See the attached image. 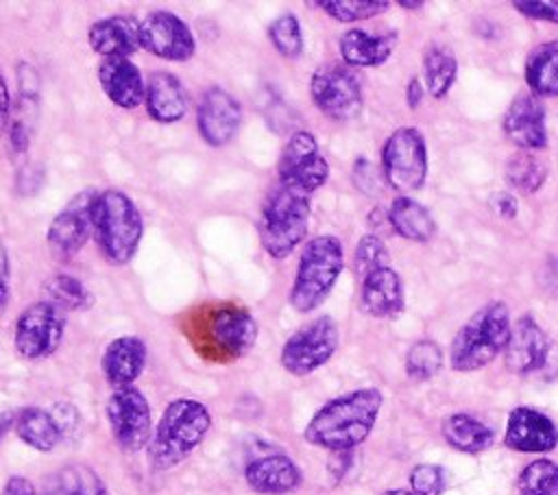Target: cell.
<instances>
[{
	"instance_id": "18",
	"label": "cell",
	"mask_w": 558,
	"mask_h": 495,
	"mask_svg": "<svg viewBox=\"0 0 558 495\" xmlns=\"http://www.w3.org/2000/svg\"><path fill=\"white\" fill-rule=\"evenodd\" d=\"M549 353V340L543 327L530 316L517 318L510 327V336L504 349V364L514 375H527L538 371Z\"/></svg>"
},
{
	"instance_id": "34",
	"label": "cell",
	"mask_w": 558,
	"mask_h": 495,
	"mask_svg": "<svg viewBox=\"0 0 558 495\" xmlns=\"http://www.w3.org/2000/svg\"><path fill=\"white\" fill-rule=\"evenodd\" d=\"M44 290L48 301L59 305L61 310H89L94 305V294L87 290V286L65 273H57L44 281Z\"/></svg>"
},
{
	"instance_id": "44",
	"label": "cell",
	"mask_w": 558,
	"mask_h": 495,
	"mask_svg": "<svg viewBox=\"0 0 558 495\" xmlns=\"http://www.w3.org/2000/svg\"><path fill=\"white\" fill-rule=\"evenodd\" d=\"M0 495H37V488L35 484L24 478V475H11L4 486H2V493Z\"/></svg>"
},
{
	"instance_id": "5",
	"label": "cell",
	"mask_w": 558,
	"mask_h": 495,
	"mask_svg": "<svg viewBox=\"0 0 558 495\" xmlns=\"http://www.w3.org/2000/svg\"><path fill=\"white\" fill-rule=\"evenodd\" d=\"M508 305L490 301L482 305L453 336L449 349L451 369L471 373L490 364L504 349L510 336Z\"/></svg>"
},
{
	"instance_id": "29",
	"label": "cell",
	"mask_w": 558,
	"mask_h": 495,
	"mask_svg": "<svg viewBox=\"0 0 558 495\" xmlns=\"http://www.w3.org/2000/svg\"><path fill=\"white\" fill-rule=\"evenodd\" d=\"M388 220L401 238L412 242H427L436 233V222L432 214L421 203H416L405 194L392 201L388 209Z\"/></svg>"
},
{
	"instance_id": "36",
	"label": "cell",
	"mask_w": 558,
	"mask_h": 495,
	"mask_svg": "<svg viewBox=\"0 0 558 495\" xmlns=\"http://www.w3.org/2000/svg\"><path fill=\"white\" fill-rule=\"evenodd\" d=\"M519 495H558V464L547 458L530 462L517 480Z\"/></svg>"
},
{
	"instance_id": "6",
	"label": "cell",
	"mask_w": 558,
	"mask_h": 495,
	"mask_svg": "<svg viewBox=\"0 0 558 495\" xmlns=\"http://www.w3.org/2000/svg\"><path fill=\"white\" fill-rule=\"evenodd\" d=\"M310 196L277 185L262 205L257 233L270 259H286L305 240L310 227Z\"/></svg>"
},
{
	"instance_id": "37",
	"label": "cell",
	"mask_w": 558,
	"mask_h": 495,
	"mask_svg": "<svg viewBox=\"0 0 558 495\" xmlns=\"http://www.w3.org/2000/svg\"><path fill=\"white\" fill-rule=\"evenodd\" d=\"M442 369V349L429 340H416L405 355V373L414 382L432 379Z\"/></svg>"
},
{
	"instance_id": "11",
	"label": "cell",
	"mask_w": 558,
	"mask_h": 495,
	"mask_svg": "<svg viewBox=\"0 0 558 495\" xmlns=\"http://www.w3.org/2000/svg\"><path fill=\"white\" fill-rule=\"evenodd\" d=\"M329 179V164L310 131H294L277 159V185L312 196Z\"/></svg>"
},
{
	"instance_id": "27",
	"label": "cell",
	"mask_w": 558,
	"mask_h": 495,
	"mask_svg": "<svg viewBox=\"0 0 558 495\" xmlns=\"http://www.w3.org/2000/svg\"><path fill=\"white\" fill-rule=\"evenodd\" d=\"M13 432L17 438L35 451L48 454L63 440V427L59 425L52 410L39 406H26L15 412Z\"/></svg>"
},
{
	"instance_id": "15",
	"label": "cell",
	"mask_w": 558,
	"mask_h": 495,
	"mask_svg": "<svg viewBox=\"0 0 558 495\" xmlns=\"http://www.w3.org/2000/svg\"><path fill=\"white\" fill-rule=\"evenodd\" d=\"M140 48L163 61H190L196 52V39L183 17L155 9L140 20Z\"/></svg>"
},
{
	"instance_id": "3",
	"label": "cell",
	"mask_w": 558,
	"mask_h": 495,
	"mask_svg": "<svg viewBox=\"0 0 558 495\" xmlns=\"http://www.w3.org/2000/svg\"><path fill=\"white\" fill-rule=\"evenodd\" d=\"M344 268V249L340 238L323 233L310 238L299 255L296 273L290 286V305L301 312H314L331 294Z\"/></svg>"
},
{
	"instance_id": "7",
	"label": "cell",
	"mask_w": 558,
	"mask_h": 495,
	"mask_svg": "<svg viewBox=\"0 0 558 495\" xmlns=\"http://www.w3.org/2000/svg\"><path fill=\"white\" fill-rule=\"evenodd\" d=\"M257 334V321L246 307L216 305L201 318V351L211 360H238L255 347Z\"/></svg>"
},
{
	"instance_id": "22",
	"label": "cell",
	"mask_w": 558,
	"mask_h": 495,
	"mask_svg": "<svg viewBox=\"0 0 558 495\" xmlns=\"http://www.w3.org/2000/svg\"><path fill=\"white\" fill-rule=\"evenodd\" d=\"M144 107L150 120L159 124H174L183 120L190 109L187 89L177 74L168 70H155L146 79Z\"/></svg>"
},
{
	"instance_id": "52",
	"label": "cell",
	"mask_w": 558,
	"mask_h": 495,
	"mask_svg": "<svg viewBox=\"0 0 558 495\" xmlns=\"http://www.w3.org/2000/svg\"><path fill=\"white\" fill-rule=\"evenodd\" d=\"M7 124H9V116H7V113H2V111H0V133H2V131H4V129H7Z\"/></svg>"
},
{
	"instance_id": "14",
	"label": "cell",
	"mask_w": 558,
	"mask_h": 495,
	"mask_svg": "<svg viewBox=\"0 0 558 495\" xmlns=\"http://www.w3.org/2000/svg\"><path fill=\"white\" fill-rule=\"evenodd\" d=\"M98 192L87 188L76 192L50 220L46 242L57 259H72L94 238V203Z\"/></svg>"
},
{
	"instance_id": "19",
	"label": "cell",
	"mask_w": 558,
	"mask_h": 495,
	"mask_svg": "<svg viewBox=\"0 0 558 495\" xmlns=\"http://www.w3.org/2000/svg\"><path fill=\"white\" fill-rule=\"evenodd\" d=\"M244 480L257 495H288L303 482V471L283 451L257 456L246 462Z\"/></svg>"
},
{
	"instance_id": "9",
	"label": "cell",
	"mask_w": 558,
	"mask_h": 495,
	"mask_svg": "<svg viewBox=\"0 0 558 495\" xmlns=\"http://www.w3.org/2000/svg\"><path fill=\"white\" fill-rule=\"evenodd\" d=\"M340 345V331L331 316L323 314L290 334L281 347L279 362L294 375L305 377L325 366Z\"/></svg>"
},
{
	"instance_id": "50",
	"label": "cell",
	"mask_w": 558,
	"mask_h": 495,
	"mask_svg": "<svg viewBox=\"0 0 558 495\" xmlns=\"http://www.w3.org/2000/svg\"><path fill=\"white\" fill-rule=\"evenodd\" d=\"M381 495H418L414 491H405V488H390V491H384Z\"/></svg>"
},
{
	"instance_id": "48",
	"label": "cell",
	"mask_w": 558,
	"mask_h": 495,
	"mask_svg": "<svg viewBox=\"0 0 558 495\" xmlns=\"http://www.w3.org/2000/svg\"><path fill=\"white\" fill-rule=\"evenodd\" d=\"M11 92H9V85H7V79H4V74H2V70H0V111L2 113H11Z\"/></svg>"
},
{
	"instance_id": "20",
	"label": "cell",
	"mask_w": 558,
	"mask_h": 495,
	"mask_svg": "<svg viewBox=\"0 0 558 495\" xmlns=\"http://www.w3.org/2000/svg\"><path fill=\"white\" fill-rule=\"evenodd\" d=\"M98 83L102 94L120 109L144 105L146 79L129 57H107L98 63Z\"/></svg>"
},
{
	"instance_id": "10",
	"label": "cell",
	"mask_w": 558,
	"mask_h": 495,
	"mask_svg": "<svg viewBox=\"0 0 558 495\" xmlns=\"http://www.w3.org/2000/svg\"><path fill=\"white\" fill-rule=\"evenodd\" d=\"M105 416L109 432L122 451L137 454L148 447L155 430L150 403L135 384L111 390L105 403Z\"/></svg>"
},
{
	"instance_id": "16",
	"label": "cell",
	"mask_w": 558,
	"mask_h": 495,
	"mask_svg": "<svg viewBox=\"0 0 558 495\" xmlns=\"http://www.w3.org/2000/svg\"><path fill=\"white\" fill-rule=\"evenodd\" d=\"M240 124H242L240 100L218 85L207 87L196 109V126L203 142L211 148H222L238 135Z\"/></svg>"
},
{
	"instance_id": "43",
	"label": "cell",
	"mask_w": 558,
	"mask_h": 495,
	"mask_svg": "<svg viewBox=\"0 0 558 495\" xmlns=\"http://www.w3.org/2000/svg\"><path fill=\"white\" fill-rule=\"evenodd\" d=\"M9 144L13 148V153H26L28 144H31V129L24 120L15 118L9 124Z\"/></svg>"
},
{
	"instance_id": "23",
	"label": "cell",
	"mask_w": 558,
	"mask_h": 495,
	"mask_svg": "<svg viewBox=\"0 0 558 495\" xmlns=\"http://www.w3.org/2000/svg\"><path fill=\"white\" fill-rule=\"evenodd\" d=\"M146 360L148 349L140 336H118L105 347L100 369L109 386L124 388L135 384L146 369Z\"/></svg>"
},
{
	"instance_id": "39",
	"label": "cell",
	"mask_w": 558,
	"mask_h": 495,
	"mask_svg": "<svg viewBox=\"0 0 558 495\" xmlns=\"http://www.w3.org/2000/svg\"><path fill=\"white\" fill-rule=\"evenodd\" d=\"M353 264H355V273L360 275V279H364L368 273H373L377 268L390 266L386 244L373 233L362 236L355 246V253H353Z\"/></svg>"
},
{
	"instance_id": "17",
	"label": "cell",
	"mask_w": 558,
	"mask_h": 495,
	"mask_svg": "<svg viewBox=\"0 0 558 495\" xmlns=\"http://www.w3.org/2000/svg\"><path fill=\"white\" fill-rule=\"evenodd\" d=\"M504 445L523 454H545L558 445V427L547 414L517 406L508 414Z\"/></svg>"
},
{
	"instance_id": "21",
	"label": "cell",
	"mask_w": 558,
	"mask_h": 495,
	"mask_svg": "<svg viewBox=\"0 0 558 495\" xmlns=\"http://www.w3.org/2000/svg\"><path fill=\"white\" fill-rule=\"evenodd\" d=\"M506 137L521 150H543L547 146L545 107L532 94H519L504 116Z\"/></svg>"
},
{
	"instance_id": "32",
	"label": "cell",
	"mask_w": 558,
	"mask_h": 495,
	"mask_svg": "<svg viewBox=\"0 0 558 495\" xmlns=\"http://www.w3.org/2000/svg\"><path fill=\"white\" fill-rule=\"evenodd\" d=\"M456 72H458L456 57L447 48L429 46L425 50V57H423V79H425L427 92L434 98L447 96V92L451 89V85L456 81Z\"/></svg>"
},
{
	"instance_id": "31",
	"label": "cell",
	"mask_w": 558,
	"mask_h": 495,
	"mask_svg": "<svg viewBox=\"0 0 558 495\" xmlns=\"http://www.w3.org/2000/svg\"><path fill=\"white\" fill-rule=\"evenodd\" d=\"M525 81L536 98L558 96V41L541 44L527 57Z\"/></svg>"
},
{
	"instance_id": "38",
	"label": "cell",
	"mask_w": 558,
	"mask_h": 495,
	"mask_svg": "<svg viewBox=\"0 0 558 495\" xmlns=\"http://www.w3.org/2000/svg\"><path fill=\"white\" fill-rule=\"evenodd\" d=\"M312 4L323 9L336 22H344V24L375 17L390 7V2L386 0H320Z\"/></svg>"
},
{
	"instance_id": "45",
	"label": "cell",
	"mask_w": 558,
	"mask_h": 495,
	"mask_svg": "<svg viewBox=\"0 0 558 495\" xmlns=\"http://www.w3.org/2000/svg\"><path fill=\"white\" fill-rule=\"evenodd\" d=\"M493 207H495V212H497L501 218H506V220H510V218L517 216V198H514L512 194H508V192L495 194V196H493Z\"/></svg>"
},
{
	"instance_id": "51",
	"label": "cell",
	"mask_w": 558,
	"mask_h": 495,
	"mask_svg": "<svg viewBox=\"0 0 558 495\" xmlns=\"http://www.w3.org/2000/svg\"><path fill=\"white\" fill-rule=\"evenodd\" d=\"M399 7H401V9H421L423 2H405V0H401Z\"/></svg>"
},
{
	"instance_id": "1",
	"label": "cell",
	"mask_w": 558,
	"mask_h": 495,
	"mask_svg": "<svg viewBox=\"0 0 558 495\" xmlns=\"http://www.w3.org/2000/svg\"><path fill=\"white\" fill-rule=\"evenodd\" d=\"M381 406L384 395L373 386L338 395L314 412L303 438L327 451H353L371 436Z\"/></svg>"
},
{
	"instance_id": "13",
	"label": "cell",
	"mask_w": 558,
	"mask_h": 495,
	"mask_svg": "<svg viewBox=\"0 0 558 495\" xmlns=\"http://www.w3.org/2000/svg\"><path fill=\"white\" fill-rule=\"evenodd\" d=\"M310 96L320 113L336 122L353 120L362 111V85L344 63H323L312 72Z\"/></svg>"
},
{
	"instance_id": "4",
	"label": "cell",
	"mask_w": 558,
	"mask_h": 495,
	"mask_svg": "<svg viewBox=\"0 0 558 495\" xmlns=\"http://www.w3.org/2000/svg\"><path fill=\"white\" fill-rule=\"evenodd\" d=\"M144 218L135 201L122 190L107 188L94 203V238L111 266L129 264L142 242Z\"/></svg>"
},
{
	"instance_id": "33",
	"label": "cell",
	"mask_w": 558,
	"mask_h": 495,
	"mask_svg": "<svg viewBox=\"0 0 558 495\" xmlns=\"http://www.w3.org/2000/svg\"><path fill=\"white\" fill-rule=\"evenodd\" d=\"M504 177H506L510 188H514V190H519L523 194H532V192H536L545 183L547 166L534 153L519 150V153H514L506 161Z\"/></svg>"
},
{
	"instance_id": "40",
	"label": "cell",
	"mask_w": 558,
	"mask_h": 495,
	"mask_svg": "<svg viewBox=\"0 0 558 495\" xmlns=\"http://www.w3.org/2000/svg\"><path fill=\"white\" fill-rule=\"evenodd\" d=\"M410 486L418 495H440L447 488V471L440 464H416L410 471Z\"/></svg>"
},
{
	"instance_id": "47",
	"label": "cell",
	"mask_w": 558,
	"mask_h": 495,
	"mask_svg": "<svg viewBox=\"0 0 558 495\" xmlns=\"http://www.w3.org/2000/svg\"><path fill=\"white\" fill-rule=\"evenodd\" d=\"M421 94H423V87H421V81L416 79V76H412L410 79V83H408V87H405V96H408V105L412 107V109H416L418 107V102H421Z\"/></svg>"
},
{
	"instance_id": "35",
	"label": "cell",
	"mask_w": 558,
	"mask_h": 495,
	"mask_svg": "<svg viewBox=\"0 0 558 495\" xmlns=\"http://www.w3.org/2000/svg\"><path fill=\"white\" fill-rule=\"evenodd\" d=\"M268 39L272 44V48L286 57V59H296L301 57L303 48H305V39H303V31H301V22L294 13H281L277 15L270 24H268Z\"/></svg>"
},
{
	"instance_id": "42",
	"label": "cell",
	"mask_w": 558,
	"mask_h": 495,
	"mask_svg": "<svg viewBox=\"0 0 558 495\" xmlns=\"http://www.w3.org/2000/svg\"><path fill=\"white\" fill-rule=\"evenodd\" d=\"M9 297H11V262H9L7 246L0 242V314L9 303Z\"/></svg>"
},
{
	"instance_id": "28",
	"label": "cell",
	"mask_w": 558,
	"mask_h": 495,
	"mask_svg": "<svg viewBox=\"0 0 558 495\" xmlns=\"http://www.w3.org/2000/svg\"><path fill=\"white\" fill-rule=\"evenodd\" d=\"M442 438L447 440L449 447L462 451V454H480L493 445V430L482 423L480 419L466 414V412H456L449 414L442 425H440Z\"/></svg>"
},
{
	"instance_id": "8",
	"label": "cell",
	"mask_w": 558,
	"mask_h": 495,
	"mask_svg": "<svg viewBox=\"0 0 558 495\" xmlns=\"http://www.w3.org/2000/svg\"><path fill=\"white\" fill-rule=\"evenodd\" d=\"M68 312L48 299L24 307L15 321L13 345L20 358L37 362L50 358L63 342Z\"/></svg>"
},
{
	"instance_id": "12",
	"label": "cell",
	"mask_w": 558,
	"mask_h": 495,
	"mask_svg": "<svg viewBox=\"0 0 558 495\" xmlns=\"http://www.w3.org/2000/svg\"><path fill=\"white\" fill-rule=\"evenodd\" d=\"M381 168L390 188L418 190L427 177V146L421 131L414 126L392 131L381 146Z\"/></svg>"
},
{
	"instance_id": "25",
	"label": "cell",
	"mask_w": 558,
	"mask_h": 495,
	"mask_svg": "<svg viewBox=\"0 0 558 495\" xmlns=\"http://www.w3.org/2000/svg\"><path fill=\"white\" fill-rule=\"evenodd\" d=\"M362 307L375 318H392L403 312V283L392 266L377 268L362 279Z\"/></svg>"
},
{
	"instance_id": "26",
	"label": "cell",
	"mask_w": 558,
	"mask_h": 495,
	"mask_svg": "<svg viewBox=\"0 0 558 495\" xmlns=\"http://www.w3.org/2000/svg\"><path fill=\"white\" fill-rule=\"evenodd\" d=\"M395 33H366L362 28H349L340 35V57L349 68L381 65L395 50Z\"/></svg>"
},
{
	"instance_id": "49",
	"label": "cell",
	"mask_w": 558,
	"mask_h": 495,
	"mask_svg": "<svg viewBox=\"0 0 558 495\" xmlns=\"http://www.w3.org/2000/svg\"><path fill=\"white\" fill-rule=\"evenodd\" d=\"M15 423V412H0V440L9 434V430H13Z\"/></svg>"
},
{
	"instance_id": "2",
	"label": "cell",
	"mask_w": 558,
	"mask_h": 495,
	"mask_svg": "<svg viewBox=\"0 0 558 495\" xmlns=\"http://www.w3.org/2000/svg\"><path fill=\"white\" fill-rule=\"evenodd\" d=\"M209 427L211 414L205 403L190 397L170 401L148 443L150 464L157 471L174 469L194 454V449L205 440Z\"/></svg>"
},
{
	"instance_id": "24",
	"label": "cell",
	"mask_w": 558,
	"mask_h": 495,
	"mask_svg": "<svg viewBox=\"0 0 558 495\" xmlns=\"http://www.w3.org/2000/svg\"><path fill=\"white\" fill-rule=\"evenodd\" d=\"M87 44L100 59L129 57L140 50V20L131 15H109L87 28Z\"/></svg>"
},
{
	"instance_id": "30",
	"label": "cell",
	"mask_w": 558,
	"mask_h": 495,
	"mask_svg": "<svg viewBox=\"0 0 558 495\" xmlns=\"http://www.w3.org/2000/svg\"><path fill=\"white\" fill-rule=\"evenodd\" d=\"M44 495H111L105 480L87 464L72 462L54 471L46 486Z\"/></svg>"
},
{
	"instance_id": "46",
	"label": "cell",
	"mask_w": 558,
	"mask_h": 495,
	"mask_svg": "<svg viewBox=\"0 0 558 495\" xmlns=\"http://www.w3.org/2000/svg\"><path fill=\"white\" fill-rule=\"evenodd\" d=\"M351 467V451H331V458H329V473L340 480L347 469Z\"/></svg>"
},
{
	"instance_id": "41",
	"label": "cell",
	"mask_w": 558,
	"mask_h": 495,
	"mask_svg": "<svg viewBox=\"0 0 558 495\" xmlns=\"http://www.w3.org/2000/svg\"><path fill=\"white\" fill-rule=\"evenodd\" d=\"M512 7L532 20H545V22H556L558 24V0H541V2H530V0H517Z\"/></svg>"
}]
</instances>
